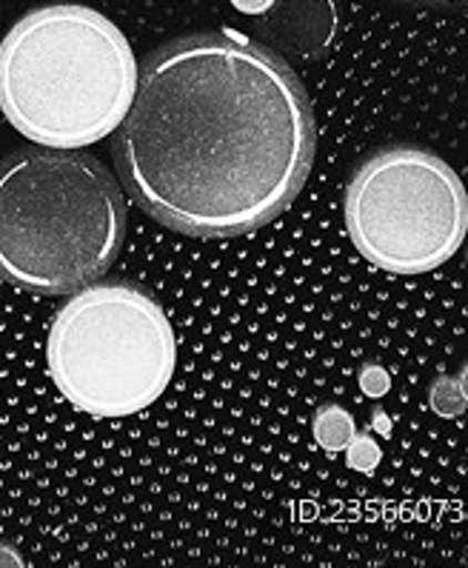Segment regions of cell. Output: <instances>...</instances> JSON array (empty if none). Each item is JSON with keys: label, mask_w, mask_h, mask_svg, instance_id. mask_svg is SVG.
<instances>
[{"label": "cell", "mask_w": 468, "mask_h": 568, "mask_svg": "<svg viewBox=\"0 0 468 568\" xmlns=\"http://www.w3.org/2000/svg\"><path fill=\"white\" fill-rule=\"evenodd\" d=\"M126 237V201L106 166L74 149H21L0 161V277L34 295H72L109 272Z\"/></svg>", "instance_id": "cell-3"}, {"label": "cell", "mask_w": 468, "mask_h": 568, "mask_svg": "<svg viewBox=\"0 0 468 568\" xmlns=\"http://www.w3.org/2000/svg\"><path fill=\"white\" fill-rule=\"evenodd\" d=\"M54 386L78 412L129 417L172 383L177 346L163 308L132 283H89L54 315L47 341Z\"/></svg>", "instance_id": "cell-4"}, {"label": "cell", "mask_w": 468, "mask_h": 568, "mask_svg": "<svg viewBox=\"0 0 468 568\" xmlns=\"http://www.w3.org/2000/svg\"><path fill=\"white\" fill-rule=\"evenodd\" d=\"M228 3L243 14H266L275 7V0H228Z\"/></svg>", "instance_id": "cell-10"}, {"label": "cell", "mask_w": 468, "mask_h": 568, "mask_svg": "<svg viewBox=\"0 0 468 568\" xmlns=\"http://www.w3.org/2000/svg\"><path fill=\"white\" fill-rule=\"evenodd\" d=\"M138 61L109 18L78 3L32 9L0 43V112L27 141L83 149L118 132Z\"/></svg>", "instance_id": "cell-2"}, {"label": "cell", "mask_w": 468, "mask_h": 568, "mask_svg": "<svg viewBox=\"0 0 468 568\" xmlns=\"http://www.w3.org/2000/svg\"><path fill=\"white\" fill-rule=\"evenodd\" d=\"M411 3H437V7H455V3H468V0H411Z\"/></svg>", "instance_id": "cell-12"}, {"label": "cell", "mask_w": 468, "mask_h": 568, "mask_svg": "<svg viewBox=\"0 0 468 568\" xmlns=\"http://www.w3.org/2000/svg\"><path fill=\"white\" fill-rule=\"evenodd\" d=\"M428 406L431 412L440 417H457L462 412H468V400L462 397V388L457 383V377L440 375L431 388H428Z\"/></svg>", "instance_id": "cell-7"}, {"label": "cell", "mask_w": 468, "mask_h": 568, "mask_svg": "<svg viewBox=\"0 0 468 568\" xmlns=\"http://www.w3.org/2000/svg\"><path fill=\"white\" fill-rule=\"evenodd\" d=\"M346 452H348V466L355 468V471H366L368 475V471H375L377 463H380V448H377V443L368 435L352 437Z\"/></svg>", "instance_id": "cell-8"}, {"label": "cell", "mask_w": 468, "mask_h": 568, "mask_svg": "<svg viewBox=\"0 0 468 568\" xmlns=\"http://www.w3.org/2000/svg\"><path fill=\"white\" fill-rule=\"evenodd\" d=\"M388 386H391V381H388V375L377 363H368L360 372V388L368 397H383L388 392Z\"/></svg>", "instance_id": "cell-9"}, {"label": "cell", "mask_w": 468, "mask_h": 568, "mask_svg": "<svg viewBox=\"0 0 468 568\" xmlns=\"http://www.w3.org/2000/svg\"><path fill=\"white\" fill-rule=\"evenodd\" d=\"M357 435L355 417L348 415L346 408L340 406H323L315 417V440L321 443L326 452L337 455V452H346V446L352 443V437Z\"/></svg>", "instance_id": "cell-6"}, {"label": "cell", "mask_w": 468, "mask_h": 568, "mask_svg": "<svg viewBox=\"0 0 468 568\" xmlns=\"http://www.w3.org/2000/svg\"><path fill=\"white\" fill-rule=\"evenodd\" d=\"M457 383H460V388H462V397H466V400H468V363L460 368V375H457Z\"/></svg>", "instance_id": "cell-11"}, {"label": "cell", "mask_w": 468, "mask_h": 568, "mask_svg": "<svg viewBox=\"0 0 468 568\" xmlns=\"http://www.w3.org/2000/svg\"><path fill=\"white\" fill-rule=\"evenodd\" d=\"M315 149V112L297 74L234 32L149 54L114 138L132 201L189 237L268 226L301 194Z\"/></svg>", "instance_id": "cell-1"}, {"label": "cell", "mask_w": 468, "mask_h": 568, "mask_svg": "<svg viewBox=\"0 0 468 568\" xmlns=\"http://www.w3.org/2000/svg\"><path fill=\"white\" fill-rule=\"evenodd\" d=\"M346 229L372 266L388 274H426L466 241V186L455 169L426 149H383L348 181Z\"/></svg>", "instance_id": "cell-5"}]
</instances>
